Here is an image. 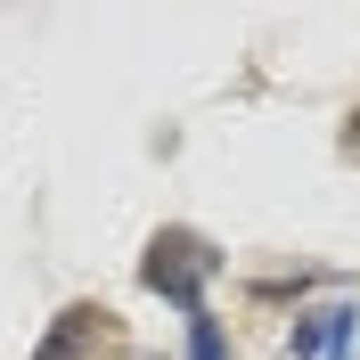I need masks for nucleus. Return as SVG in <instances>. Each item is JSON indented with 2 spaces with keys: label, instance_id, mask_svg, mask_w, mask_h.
Segmentation results:
<instances>
[{
  "label": "nucleus",
  "instance_id": "obj_1",
  "mask_svg": "<svg viewBox=\"0 0 360 360\" xmlns=\"http://www.w3.org/2000/svg\"><path fill=\"white\" fill-rule=\"evenodd\" d=\"M213 278H221V254H213V238H197V229H156L148 254H139V287L172 295L188 319L205 311V287H213Z\"/></svg>",
  "mask_w": 360,
  "mask_h": 360
},
{
  "label": "nucleus",
  "instance_id": "obj_2",
  "mask_svg": "<svg viewBox=\"0 0 360 360\" xmlns=\"http://www.w3.org/2000/svg\"><path fill=\"white\" fill-rule=\"evenodd\" d=\"M352 328H360V311L352 303H328V311H303L295 319V336H287V352L295 360H352Z\"/></svg>",
  "mask_w": 360,
  "mask_h": 360
},
{
  "label": "nucleus",
  "instance_id": "obj_3",
  "mask_svg": "<svg viewBox=\"0 0 360 360\" xmlns=\"http://www.w3.org/2000/svg\"><path fill=\"white\" fill-rule=\"evenodd\" d=\"M98 319H107L98 303H66V311L49 319V336H41V352H33V360H82L90 336H98Z\"/></svg>",
  "mask_w": 360,
  "mask_h": 360
},
{
  "label": "nucleus",
  "instance_id": "obj_4",
  "mask_svg": "<svg viewBox=\"0 0 360 360\" xmlns=\"http://www.w3.org/2000/svg\"><path fill=\"white\" fill-rule=\"evenodd\" d=\"M188 360H229L221 352V319H205V311L188 319Z\"/></svg>",
  "mask_w": 360,
  "mask_h": 360
},
{
  "label": "nucleus",
  "instance_id": "obj_5",
  "mask_svg": "<svg viewBox=\"0 0 360 360\" xmlns=\"http://www.w3.org/2000/svg\"><path fill=\"white\" fill-rule=\"evenodd\" d=\"M352 156H360V115H352Z\"/></svg>",
  "mask_w": 360,
  "mask_h": 360
}]
</instances>
